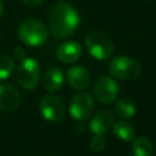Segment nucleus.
<instances>
[{"instance_id": "1", "label": "nucleus", "mask_w": 156, "mask_h": 156, "mask_svg": "<svg viewBox=\"0 0 156 156\" xmlns=\"http://www.w3.org/2000/svg\"><path fill=\"white\" fill-rule=\"evenodd\" d=\"M79 22V13L72 5L67 2L55 5L49 15L50 33L56 39H62L71 35L78 28Z\"/></svg>"}, {"instance_id": "2", "label": "nucleus", "mask_w": 156, "mask_h": 156, "mask_svg": "<svg viewBox=\"0 0 156 156\" xmlns=\"http://www.w3.org/2000/svg\"><path fill=\"white\" fill-rule=\"evenodd\" d=\"M85 48L93 57L100 61L110 58L113 52V43L111 38L101 30H93L87 34Z\"/></svg>"}, {"instance_id": "3", "label": "nucleus", "mask_w": 156, "mask_h": 156, "mask_svg": "<svg viewBox=\"0 0 156 156\" xmlns=\"http://www.w3.org/2000/svg\"><path fill=\"white\" fill-rule=\"evenodd\" d=\"M49 37L48 28L37 20H26L18 27V38L29 46L43 45Z\"/></svg>"}, {"instance_id": "4", "label": "nucleus", "mask_w": 156, "mask_h": 156, "mask_svg": "<svg viewBox=\"0 0 156 156\" xmlns=\"http://www.w3.org/2000/svg\"><path fill=\"white\" fill-rule=\"evenodd\" d=\"M108 71L112 77L122 80H132L141 74V66L138 61L127 56H115L110 65Z\"/></svg>"}, {"instance_id": "5", "label": "nucleus", "mask_w": 156, "mask_h": 156, "mask_svg": "<svg viewBox=\"0 0 156 156\" xmlns=\"http://www.w3.org/2000/svg\"><path fill=\"white\" fill-rule=\"evenodd\" d=\"M17 82L24 89H34L40 80V67L34 58L24 57L16 71Z\"/></svg>"}, {"instance_id": "6", "label": "nucleus", "mask_w": 156, "mask_h": 156, "mask_svg": "<svg viewBox=\"0 0 156 156\" xmlns=\"http://www.w3.org/2000/svg\"><path fill=\"white\" fill-rule=\"evenodd\" d=\"M39 110L41 116L51 123H57L65 117V105L56 95H46L40 100Z\"/></svg>"}, {"instance_id": "7", "label": "nucleus", "mask_w": 156, "mask_h": 156, "mask_svg": "<svg viewBox=\"0 0 156 156\" xmlns=\"http://www.w3.org/2000/svg\"><path fill=\"white\" fill-rule=\"evenodd\" d=\"M95 98L104 104H110L116 100L118 95V84L110 76H100L93 85Z\"/></svg>"}, {"instance_id": "8", "label": "nucleus", "mask_w": 156, "mask_h": 156, "mask_svg": "<svg viewBox=\"0 0 156 156\" xmlns=\"http://www.w3.org/2000/svg\"><path fill=\"white\" fill-rule=\"evenodd\" d=\"M94 112V100L88 93H77L69 102V115L77 121L89 118Z\"/></svg>"}, {"instance_id": "9", "label": "nucleus", "mask_w": 156, "mask_h": 156, "mask_svg": "<svg viewBox=\"0 0 156 156\" xmlns=\"http://www.w3.org/2000/svg\"><path fill=\"white\" fill-rule=\"evenodd\" d=\"M20 91L10 84L0 83V111H12L20 105Z\"/></svg>"}, {"instance_id": "10", "label": "nucleus", "mask_w": 156, "mask_h": 156, "mask_svg": "<svg viewBox=\"0 0 156 156\" xmlns=\"http://www.w3.org/2000/svg\"><path fill=\"white\" fill-rule=\"evenodd\" d=\"M113 123V115L108 110H100L93 116L89 123V128L94 134L104 135L112 128Z\"/></svg>"}, {"instance_id": "11", "label": "nucleus", "mask_w": 156, "mask_h": 156, "mask_svg": "<svg viewBox=\"0 0 156 156\" xmlns=\"http://www.w3.org/2000/svg\"><path fill=\"white\" fill-rule=\"evenodd\" d=\"M80 55H82V46L78 41L74 40L62 43L56 50L57 58L63 63H73L80 57Z\"/></svg>"}, {"instance_id": "12", "label": "nucleus", "mask_w": 156, "mask_h": 156, "mask_svg": "<svg viewBox=\"0 0 156 156\" xmlns=\"http://www.w3.org/2000/svg\"><path fill=\"white\" fill-rule=\"evenodd\" d=\"M67 80L72 88L83 90L90 84V73L83 66H73L67 71Z\"/></svg>"}, {"instance_id": "13", "label": "nucleus", "mask_w": 156, "mask_h": 156, "mask_svg": "<svg viewBox=\"0 0 156 156\" xmlns=\"http://www.w3.org/2000/svg\"><path fill=\"white\" fill-rule=\"evenodd\" d=\"M63 80H65L63 72L60 68L54 67V68L48 69L46 73L44 74L43 84L48 91H56V90H60L62 88Z\"/></svg>"}, {"instance_id": "14", "label": "nucleus", "mask_w": 156, "mask_h": 156, "mask_svg": "<svg viewBox=\"0 0 156 156\" xmlns=\"http://www.w3.org/2000/svg\"><path fill=\"white\" fill-rule=\"evenodd\" d=\"M112 127H113L115 135L119 140H122L124 143H130V141L134 140L135 132H134L133 126L129 122H127V121H118V122H115Z\"/></svg>"}, {"instance_id": "15", "label": "nucleus", "mask_w": 156, "mask_h": 156, "mask_svg": "<svg viewBox=\"0 0 156 156\" xmlns=\"http://www.w3.org/2000/svg\"><path fill=\"white\" fill-rule=\"evenodd\" d=\"M132 151L134 156H152L154 146H152V143L147 138L139 136L133 141Z\"/></svg>"}, {"instance_id": "16", "label": "nucleus", "mask_w": 156, "mask_h": 156, "mask_svg": "<svg viewBox=\"0 0 156 156\" xmlns=\"http://www.w3.org/2000/svg\"><path fill=\"white\" fill-rule=\"evenodd\" d=\"M115 112L121 118L128 119V118L134 117V115L136 112V107H135V105H134L133 101H130L128 99H122L118 102H116Z\"/></svg>"}, {"instance_id": "17", "label": "nucleus", "mask_w": 156, "mask_h": 156, "mask_svg": "<svg viewBox=\"0 0 156 156\" xmlns=\"http://www.w3.org/2000/svg\"><path fill=\"white\" fill-rule=\"evenodd\" d=\"M15 68L13 60L9 55H0V80L6 79L11 76Z\"/></svg>"}, {"instance_id": "18", "label": "nucleus", "mask_w": 156, "mask_h": 156, "mask_svg": "<svg viewBox=\"0 0 156 156\" xmlns=\"http://www.w3.org/2000/svg\"><path fill=\"white\" fill-rule=\"evenodd\" d=\"M106 146V140L102 135L100 134H95V136L90 140V149L95 152H100L105 149Z\"/></svg>"}, {"instance_id": "19", "label": "nucleus", "mask_w": 156, "mask_h": 156, "mask_svg": "<svg viewBox=\"0 0 156 156\" xmlns=\"http://www.w3.org/2000/svg\"><path fill=\"white\" fill-rule=\"evenodd\" d=\"M24 50L22 49V48H20V46H17V48H15L13 49V55H15V57L18 60V61H22L23 58H24Z\"/></svg>"}, {"instance_id": "20", "label": "nucleus", "mask_w": 156, "mask_h": 156, "mask_svg": "<svg viewBox=\"0 0 156 156\" xmlns=\"http://www.w3.org/2000/svg\"><path fill=\"white\" fill-rule=\"evenodd\" d=\"M21 1L27 6H37V5L41 4L44 0H21Z\"/></svg>"}, {"instance_id": "21", "label": "nucleus", "mask_w": 156, "mask_h": 156, "mask_svg": "<svg viewBox=\"0 0 156 156\" xmlns=\"http://www.w3.org/2000/svg\"><path fill=\"white\" fill-rule=\"evenodd\" d=\"M2 11H4V6H2V1L0 0V17H1V15H2Z\"/></svg>"}]
</instances>
